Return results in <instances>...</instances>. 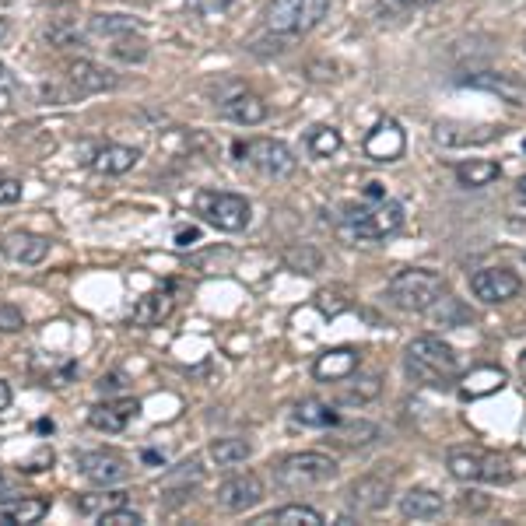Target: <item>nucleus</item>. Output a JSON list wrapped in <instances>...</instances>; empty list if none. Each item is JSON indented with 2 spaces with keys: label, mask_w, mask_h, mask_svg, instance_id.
<instances>
[{
  "label": "nucleus",
  "mask_w": 526,
  "mask_h": 526,
  "mask_svg": "<svg viewBox=\"0 0 526 526\" xmlns=\"http://www.w3.org/2000/svg\"><path fill=\"white\" fill-rule=\"evenodd\" d=\"M400 225H404V204L390 197H379V200L365 197L362 204H348L341 211V221H337L341 235L351 242L386 239V235H393Z\"/></svg>",
  "instance_id": "nucleus-1"
},
{
  "label": "nucleus",
  "mask_w": 526,
  "mask_h": 526,
  "mask_svg": "<svg viewBox=\"0 0 526 526\" xmlns=\"http://www.w3.org/2000/svg\"><path fill=\"white\" fill-rule=\"evenodd\" d=\"M404 372L418 386H449L460 376V358L439 337H414L404 351Z\"/></svg>",
  "instance_id": "nucleus-2"
},
{
  "label": "nucleus",
  "mask_w": 526,
  "mask_h": 526,
  "mask_svg": "<svg viewBox=\"0 0 526 526\" xmlns=\"http://www.w3.org/2000/svg\"><path fill=\"white\" fill-rule=\"evenodd\" d=\"M446 295V281L442 274L425 271V267H407V271H397L386 285V302L404 313H428L435 302Z\"/></svg>",
  "instance_id": "nucleus-3"
},
{
  "label": "nucleus",
  "mask_w": 526,
  "mask_h": 526,
  "mask_svg": "<svg viewBox=\"0 0 526 526\" xmlns=\"http://www.w3.org/2000/svg\"><path fill=\"white\" fill-rule=\"evenodd\" d=\"M330 0H271L263 8V25L274 36H306L327 18Z\"/></svg>",
  "instance_id": "nucleus-4"
},
{
  "label": "nucleus",
  "mask_w": 526,
  "mask_h": 526,
  "mask_svg": "<svg viewBox=\"0 0 526 526\" xmlns=\"http://www.w3.org/2000/svg\"><path fill=\"white\" fill-rule=\"evenodd\" d=\"M341 467H337L334 456L327 453H292L278 463L274 470V481L288 491H309V488H323V484L337 481Z\"/></svg>",
  "instance_id": "nucleus-5"
},
{
  "label": "nucleus",
  "mask_w": 526,
  "mask_h": 526,
  "mask_svg": "<svg viewBox=\"0 0 526 526\" xmlns=\"http://www.w3.org/2000/svg\"><path fill=\"white\" fill-rule=\"evenodd\" d=\"M449 474L463 484H505L512 477V467L505 456L488 453V449H453L449 453Z\"/></svg>",
  "instance_id": "nucleus-6"
},
{
  "label": "nucleus",
  "mask_w": 526,
  "mask_h": 526,
  "mask_svg": "<svg viewBox=\"0 0 526 526\" xmlns=\"http://www.w3.org/2000/svg\"><path fill=\"white\" fill-rule=\"evenodd\" d=\"M197 214H204L207 225H214L218 232H246L253 221V207L239 193L225 190H204L197 197Z\"/></svg>",
  "instance_id": "nucleus-7"
},
{
  "label": "nucleus",
  "mask_w": 526,
  "mask_h": 526,
  "mask_svg": "<svg viewBox=\"0 0 526 526\" xmlns=\"http://www.w3.org/2000/svg\"><path fill=\"white\" fill-rule=\"evenodd\" d=\"M235 155H242L256 172L271 179H288L299 169V158L288 148L285 141H274V137H256L249 144H235Z\"/></svg>",
  "instance_id": "nucleus-8"
},
{
  "label": "nucleus",
  "mask_w": 526,
  "mask_h": 526,
  "mask_svg": "<svg viewBox=\"0 0 526 526\" xmlns=\"http://www.w3.org/2000/svg\"><path fill=\"white\" fill-rule=\"evenodd\" d=\"M519 288H523V281L505 267H484V271L470 274V292L488 306H502V302L516 299Z\"/></svg>",
  "instance_id": "nucleus-9"
},
{
  "label": "nucleus",
  "mask_w": 526,
  "mask_h": 526,
  "mask_svg": "<svg viewBox=\"0 0 526 526\" xmlns=\"http://www.w3.org/2000/svg\"><path fill=\"white\" fill-rule=\"evenodd\" d=\"M81 474L95 484V488H113V484L127 481L130 477V463L123 460L120 453H106V449H95V453H85L78 460Z\"/></svg>",
  "instance_id": "nucleus-10"
},
{
  "label": "nucleus",
  "mask_w": 526,
  "mask_h": 526,
  "mask_svg": "<svg viewBox=\"0 0 526 526\" xmlns=\"http://www.w3.org/2000/svg\"><path fill=\"white\" fill-rule=\"evenodd\" d=\"M214 498H218V505L225 512H246V509H253V505L263 502V484H260V477L256 474L228 477Z\"/></svg>",
  "instance_id": "nucleus-11"
},
{
  "label": "nucleus",
  "mask_w": 526,
  "mask_h": 526,
  "mask_svg": "<svg viewBox=\"0 0 526 526\" xmlns=\"http://www.w3.org/2000/svg\"><path fill=\"white\" fill-rule=\"evenodd\" d=\"M404 148H407V137L397 120H379L376 127L369 130V137H365V155H369L372 162H397V158L404 155Z\"/></svg>",
  "instance_id": "nucleus-12"
},
{
  "label": "nucleus",
  "mask_w": 526,
  "mask_h": 526,
  "mask_svg": "<svg viewBox=\"0 0 526 526\" xmlns=\"http://www.w3.org/2000/svg\"><path fill=\"white\" fill-rule=\"evenodd\" d=\"M53 242L46 235L36 232H8L4 242H0V253L8 256L11 263H25V267H39V263L50 256Z\"/></svg>",
  "instance_id": "nucleus-13"
},
{
  "label": "nucleus",
  "mask_w": 526,
  "mask_h": 526,
  "mask_svg": "<svg viewBox=\"0 0 526 526\" xmlns=\"http://www.w3.org/2000/svg\"><path fill=\"white\" fill-rule=\"evenodd\" d=\"M137 414H141V404H137V400H106V404H95L92 411H88V425H92L95 432L116 435V432H123Z\"/></svg>",
  "instance_id": "nucleus-14"
},
{
  "label": "nucleus",
  "mask_w": 526,
  "mask_h": 526,
  "mask_svg": "<svg viewBox=\"0 0 526 526\" xmlns=\"http://www.w3.org/2000/svg\"><path fill=\"white\" fill-rule=\"evenodd\" d=\"M99 176H123L141 162V151L130 148V144H99L92 148V155L85 158Z\"/></svg>",
  "instance_id": "nucleus-15"
},
{
  "label": "nucleus",
  "mask_w": 526,
  "mask_h": 526,
  "mask_svg": "<svg viewBox=\"0 0 526 526\" xmlns=\"http://www.w3.org/2000/svg\"><path fill=\"white\" fill-rule=\"evenodd\" d=\"M67 81L78 88V95L113 92L116 88V74L109 67L95 64V60H74V64H67Z\"/></svg>",
  "instance_id": "nucleus-16"
},
{
  "label": "nucleus",
  "mask_w": 526,
  "mask_h": 526,
  "mask_svg": "<svg viewBox=\"0 0 526 526\" xmlns=\"http://www.w3.org/2000/svg\"><path fill=\"white\" fill-rule=\"evenodd\" d=\"M358 372V351L351 348H334V351H323L320 358L313 362V376L320 383H344Z\"/></svg>",
  "instance_id": "nucleus-17"
},
{
  "label": "nucleus",
  "mask_w": 526,
  "mask_h": 526,
  "mask_svg": "<svg viewBox=\"0 0 526 526\" xmlns=\"http://www.w3.org/2000/svg\"><path fill=\"white\" fill-rule=\"evenodd\" d=\"M172 309H176V295H172V288H158V292H148L137 299L134 323L137 327H158V323L169 320Z\"/></svg>",
  "instance_id": "nucleus-18"
},
{
  "label": "nucleus",
  "mask_w": 526,
  "mask_h": 526,
  "mask_svg": "<svg viewBox=\"0 0 526 526\" xmlns=\"http://www.w3.org/2000/svg\"><path fill=\"white\" fill-rule=\"evenodd\" d=\"M498 134H502V130H495V127H470V123H439V127H435V141H439L442 148L488 144V141H495Z\"/></svg>",
  "instance_id": "nucleus-19"
},
{
  "label": "nucleus",
  "mask_w": 526,
  "mask_h": 526,
  "mask_svg": "<svg viewBox=\"0 0 526 526\" xmlns=\"http://www.w3.org/2000/svg\"><path fill=\"white\" fill-rule=\"evenodd\" d=\"M348 502L358 512H379L390 502V477H362V481L351 484Z\"/></svg>",
  "instance_id": "nucleus-20"
},
{
  "label": "nucleus",
  "mask_w": 526,
  "mask_h": 526,
  "mask_svg": "<svg viewBox=\"0 0 526 526\" xmlns=\"http://www.w3.org/2000/svg\"><path fill=\"white\" fill-rule=\"evenodd\" d=\"M221 113L232 123H239V127H256V123L267 120V102L253 92H235L232 99L221 106Z\"/></svg>",
  "instance_id": "nucleus-21"
},
{
  "label": "nucleus",
  "mask_w": 526,
  "mask_h": 526,
  "mask_svg": "<svg viewBox=\"0 0 526 526\" xmlns=\"http://www.w3.org/2000/svg\"><path fill=\"white\" fill-rule=\"evenodd\" d=\"M46 512H50V498H8V502H0V523L32 526Z\"/></svg>",
  "instance_id": "nucleus-22"
},
{
  "label": "nucleus",
  "mask_w": 526,
  "mask_h": 526,
  "mask_svg": "<svg viewBox=\"0 0 526 526\" xmlns=\"http://www.w3.org/2000/svg\"><path fill=\"white\" fill-rule=\"evenodd\" d=\"M446 509V498L432 488H411L400 498V516L404 519H435Z\"/></svg>",
  "instance_id": "nucleus-23"
},
{
  "label": "nucleus",
  "mask_w": 526,
  "mask_h": 526,
  "mask_svg": "<svg viewBox=\"0 0 526 526\" xmlns=\"http://www.w3.org/2000/svg\"><path fill=\"white\" fill-rule=\"evenodd\" d=\"M292 421L302 428H327L330 432L334 425H341V414H337L327 400H299L292 411Z\"/></svg>",
  "instance_id": "nucleus-24"
},
{
  "label": "nucleus",
  "mask_w": 526,
  "mask_h": 526,
  "mask_svg": "<svg viewBox=\"0 0 526 526\" xmlns=\"http://www.w3.org/2000/svg\"><path fill=\"white\" fill-rule=\"evenodd\" d=\"M498 176H502V165L491 162V158H470V162L456 165V179H460V186H467V190H481V186L495 183Z\"/></svg>",
  "instance_id": "nucleus-25"
},
{
  "label": "nucleus",
  "mask_w": 526,
  "mask_h": 526,
  "mask_svg": "<svg viewBox=\"0 0 526 526\" xmlns=\"http://www.w3.org/2000/svg\"><path fill=\"white\" fill-rule=\"evenodd\" d=\"M467 85L502 95V99L512 102V106H523V102H526V88L519 85L516 78H509V74H477V78H467Z\"/></svg>",
  "instance_id": "nucleus-26"
},
{
  "label": "nucleus",
  "mask_w": 526,
  "mask_h": 526,
  "mask_svg": "<svg viewBox=\"0 0 526 526\" xmlns=\"http://www.w3.org/2000/svg\"><path fill=\"white\" fill-rule=\"evenodd\" d=\"M502 386H505V372L484 365V369H474V372H467V376H463L460 390H463V397L477 400V397H488V393H498Z\"/></svg>",
  "instance_id": "nucleus-27"
},
{
  "label": "nucleus",
  "mask_w": 526,
  "mask_h": 526,
  "mask_svg": "<svg viewBox=\"0 0 526 526\" xmlns=\"http://www.w3.org/2000/svg\"><path fill=\"white\" fill-rule=\"evenodd\" d=\"M256 523H281V526H320L323 512L313 509V505H281V509L267 512Z\"/></svg>",
  "instance_id": "nucleus-28"
},
{
  "label": "nucleus",
  "mask_w": 526,
  "mask_h": 526,
  "mask_svg": "<svg viewBox=\"0 0 526 526\" xmlns=\"http://www.w3.org/2000/svg\"><path fill=\"white\" fill-rule=\"evenodd\" d=\"M379 439V428L372 421H341L334 425V442L337 446H348V449H358V446H369V442Z\"/></svg>",
  "instance_id": "nucleus-29"
},
{
  "label": "nucleus",
  "mask_w": 526,
  "mask_h": 526,
  "mask_svg": "<svg viewBox=\"0 0 526 526\" xmlns=\"http://www.w3.org/2000/svg\"><path fill=\"white\" fill-rule=\"evenodd\" d=\"M249 456H253V442L239 439V435H228V439L211 442V460L218 463V467H235V463L249 460Z\"/></svg>",
  "instance_id": "nucleus-30"
},
{
  "label": "nucleus",
  "mask_w": 526,
  "mask_h": 526,
  "mask_svg": "<svg viewBox=\"0 0 526 526\" xmlns=\"http://www.w3.org/2000/svg\"><path fill=\"white\" fill-rule=\"evenodd\" d=\"M116 505H127V495H123V491H92V495L74 498V509H78L81 516H92V519H99L102 512L116 509Z\"/></svg>",
  "instance_id": "nucleus-31"
},
{
  "label": "nucleus",
  "mask_w": 526,
  "mask_h": 526,
  "mask_svg": "<svg viewBox=\"0 0 526 526\" xmlns=\"http://www.w3.org/2000/svg\"><path fill=\"white\" fill-rule=\"evenodd\" d=\"M88 29L95 32V36H130V32H137V22L127 15H95L92 22H88Z\"/></svg>",
  "instance_id": "nucleus-32"
},
{
  "label": "nucleus",
  "mask_w": 526,
  "mask_h": 526,
  "mask_svg": "<svg viewBox=\"0 0 526 526\" xmlns=\"http://www.w3.org/2000/svg\"><path fill=\"white\" fill-rule=\"evenodd\" d=\"M109 53L120 60H127V64H141L144 57H148V43H144L137 32H130V36H116L113 46H109Z\"/></svg>",
  "instance_id": "nucleus-33"
},
{
  "label": "nucleus",
  "mask_w": 526,
  "mask_h": 526,
  "mask_svg": "<svg viewBox=\"0 0 526 526\" xmlns=\"http://www.w3.org/2000/svg\"><path fill=\"white\" fill-rule=\"evenodd\" d=\"M341 130L334 127H316L313 134H309V151H313L316 158H330L341 151Z\"/></svg>",
  "instance_id": "nucleus-34"
},
{
  "label": "nucleus",
  "mask_w": 526,
  "mask_h": 526,
  "mask_svg": "<svg viewBox=\"0 0 526 526\" xmlns=\"http://www.w3.org/2000/svg\"><path fill=\"white\" fill-rule=\"evenodd\" d=\"M285 263L288 267H295L299 274H316L323 267V256L306 246V249H292V253H285Z\"/></svg>",
  "instance_id": "nucleus-35"
},
{
  "label": "nucleus",
  "mask_w": 526,
  "mask_h": 526,
  "mask_svg": "<svg viewBox=\"0 0 526 526\" xmlns=\"http://www.w3.org/2000/svg\"><path fill=\"white\" fill-rule=\"evenodd\" d=\"M99 523H102V526H141L144 516H141L137 509H127V505H116V509L102 512Z\"/></svg>",
  "instance_id": "nucleus-36"
},
{
  "label": "nucleus",
  "mask_w": 526,
  "mask_h": 526,
  "mask_svg": "<svg viewBox=\"0 0 526 526\" xmlns=\"http://www.w3.org/2000/svg\"><path fill=\"white\" fill-rule=\"evenodd\" d=\"M379 379L376 376H365V379H358V386H351L348 393H344V400L348 404H365V400H372V397H379Z\"/></svg>",
  "instance_id": "nucleus-37"
},
{
  "label": "nucleus",
  "mask_w": 526,
  "mask_h": 526,
  "mask_svg": "<svg viewBox=\"0 0 526 526\" xmlns=\"http://www.w3.org/2000/svg\"><path fill=\"white\" fill-rule=\"evenodd\" d=\"M0 330L4 334H22L25 330V313L18 306H0Z\"/></svg>",
  "instance_id": "nucleus-38"
},
{
  "label": "nucleus",
  "mask_w": 526,
  "mask_h": 526,
  "mask_svg": "<svg viewBox=\"0 0 526 526\" xmlns=\"http://www.w3.org/2000/svg\"><path fill=\"white\" fill-rule=\"evenodd\" d=\"M53 460H57V456H53V449H50V446H43L36 456H29V460H25L18 470H25V474H39V470H50V467H53Z\"/></svg>",
  "instance_id": "nucleus-39"
},
{
  "label": "nucleus",
  "mask_w": 526,
  "mask_h": 526,
  "mask_svg": "<svg viewBox=\"0 0 526 526\" xmlns=\"http://www.w3.org/2000/svg\"><path fill=\"white\" fill-rule=\"evenodd\" d=\"M22 183L11 176H0V207H8V204H18L22 200Z\"/></svg>",
  "instance_id": "nucleus-40"
},
{
  "label": "nucleus",
  "mask_w": 526,
  "mask_h": 526,
  "mask_svg": "<svg viewBox=\"0 0 526 526\" xmlns=\"http://www.w3.org/2000/svg\"><path fill=\"white\" fill-rule=\"evenodd\" d=\"M95 386H99V393H120L127 383H123V372H109V376H102Z\"/></svg>",
  "instance_id": "nucleus-41"
},
{
  "label": "nucleus",
  "mask_w": 526,
  "mask_h": 526,
  "mask_svg": "<svg viewBox=\"0 0 526 526\" xmlns=\"http://www.w3.org/2000/svg\"><path fill=\"white\" fill-rule=\"evenodd\" d=\"M200 239V228H179V232H176V246H193V242H197Z\"/></svg>",
  "instance_id": "nucleus-42"
},
{
  "label": "nucleus",
  "mask_w": 526,
  "mask_h": 526,
  "mask_svg": "<svg viewBox=\"0 0 526 526\" xmlns=\"http://www.w3.org/2000/svg\"><path fill=\"white\" fill-rule=\"evenodd\" d=\"M11 400H15V393H11V386L4 383V379H0V414L8 411V407H11Z\"/></svg>",
  "instance_id": "nucleus-43"
},
{
  "label": "nucleus",
  "mask_w": 526,
  "mask_h": 526,
  "mask_svg": "<svg viewBox=\"0 0 526 526\" xmlns=\"http://www.w3.org/2000/svg\"><path fill=\"white\" fill-rule=\"evenodd\" d=\"M15 85V78H11V71L4 64H0V92H8V88Z\"/></svg>",
  "instance_id": "nucleus-44"
},
{
  "label": "nucleus",
  "mask_w": 526,
  "mask_h": 526,
  "mask_svg": "<svg viewBox=\"0 0 526 526\" xmlns=\"http://www.w3.org/2000/svg\"><path fill=\"white\" fill-rule=\"evenodd\" d=\"M53 428H57V425H53V418H39L36 421V432L39 435H53Z\"/></svg>",
  "instance_id": "nucleus-45"
},
{
  "label": "nucleus",
  "mask_w": 526,
  "mask_h": 526,
  "mask_svg": "<svg viewBox=\"0 0 526 526\" xmlns=\"http://www.w3.org/2000/svg\"><path fill=\"white\" fill-rule=\"evenodd\" d=\"M141 460H144V463H165V453H155V449H144Z\"/></svg>",
  "instance_id": "nucleus-46"
},
{
  "label": "nucleus",
  "mask_w": 526,
  "mask_h": 526,
  "mask_svg": "<svg viewBox=\"0 0 526 526\" xmlns=\"http://www.w3.org/2000/svg\"><path fill=\"white\" fill-rule=\"evenodd\" d=\"M397 4H404V8H428L435 0H397Z\"/></svg>",
  "instance_id": "nucleus-47"
},
{
  "label": "nucleus",
  "mask_w": 526,
  "mask_h": 526,
  "mask_svg": "<svg viewBox=\"0 0 526 526\" xmlns=\"http://www.w3.org/2000/svg\"><path fill=\"white\" fill-rule=\"evenodd\" d=\"M519 376H523V383H526V351L519 355Z\"/></svg>",
  "instance_id": "nucleus-48"
},
{
  "label": "nucleus",
  "mask_w": 526,
  "mask_h": 526,
  "mask_svg": "<svg viewBox=\"0 0 526 526\" xmlns=\"http://www.w3.org/2000/svg\"><path fill=\"white\" fill-rule=\"evenodd\" d=\"M8 29H11V25H8V18H0V39L8 36Z\"/></svg>",
  "instance_id": "nucleus-49"
},
{
  "label": "nucleus",
  "mask_w": 526,
  "mask_h": 526,
  "mask_svg": "<svg viewBox=\"0 0 526 526\" xmlns=\"http://www.w3.org/2000/svg\"><path fill=\"white\" fill-rule=\"evenodd\" d=\"M519 200H523V204H526V176L519 179Z\"/></svg>",
  "instance_id": "nucleus-50"
},
{
  "label": "nucleus",
  "mask_w": 526,
  "mask_h": 526,
  "mask_svg": "<svg viewBox=\"0 0 526 526\" xmlns=\"http://www.w3.org/2000/svg\"><path fill=\"white\" fill-rule=\"evenodd\" d=\"M0 484H4V477H0Z\"/></svg>",
  "instance_id": "nucleus-51"
}]
</instances>
